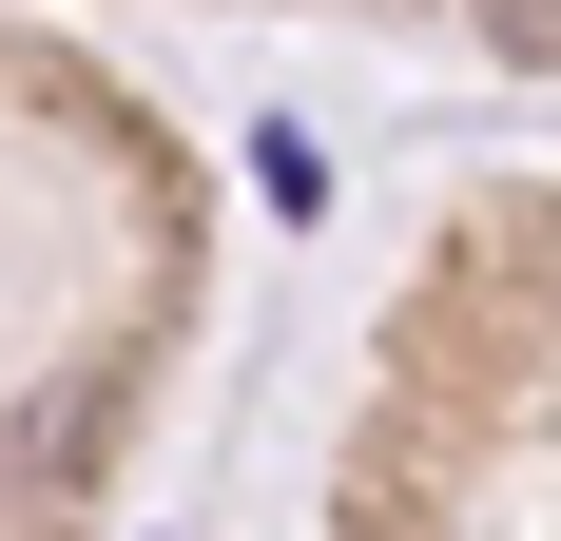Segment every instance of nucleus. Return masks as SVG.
I'll return each mask as SVG.
<instances>
[]
</instances>
